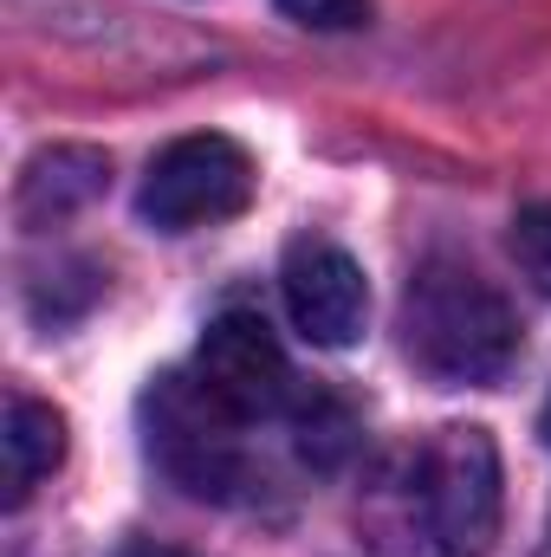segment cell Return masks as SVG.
<instances>
[{
  "label": "cell",
  "mask_w": 551,
  "mask_h": 557,
  "mask_svg": "<svg viewBox=\"0 0 551 557\" xmlns=\"http://www.w3.org/2000/svg\"><path fill=\"white\" fill-rule=\"evenodd\" d=\"M383 557H487L500 539V447L487 428H434L370 486Z\"/></svg>",
  "instance_id": "cell-1"
},
{
  "label": "cell",
  "mask_w": 551,
  "mask_h": 557,
  "mask_svg": "<svg viewBox=\"0 0 551 557\" xmlns=\"http://www.w3.org/2000/svg\"><path fill=\"white\" fill-rule=\"evenodd\" d=\"M403 350L421 376L448 389H487L519 357V318L493 278L467 260H421L403 285Z\"/></svg>",
  "instance_id": "cell-2"
},
{
  "label": "cell",
  "mask_w": 551,
  "mask_h": 557,
  "mask_svg": "<svg viewBox=\"0 0 551 557\" xmlns=\"http://www.w3.org/2000/svg\"><path fill=\"white\" fill-rule=\"evenodd\" d=\"M241 434L247 428L228 416L188 370L156 376V389L143 396L149 460L188 499H241V486H247V447H241Z\"/></svg>",
  "instance_id": "cell-3"
},
{
  "label": "cell",
  "mask_w": 551,
  "mask_h": 557,
  "mask_svg": "<svg viewBox=\"0 0 551 557\" xmlns=\"http://www.w3.org/2000/svg\"><path fill=\"white\" fill-rule=\"evenodd\" d=\"M247 201H254V156L215 131L156 149L137 188V214L162 234H195V227L234 221Z\"/></svg>",
  "instance_id": "cell-4"
},
{
  "label": "cell",
  "mask_w": 551,
  "mask_h": 557,
  "mask_svg": "<svg viewBox=\"0 0 551 557\" xmlns=\"http://www.w3.org/2000/svg\"><path fill=\"white\" fill-rule=\"evenodd\" d=\"M188 376L241 421V428H254V421H267V416H285V403L298 389L292 383V363H285V350H279V337H273V324L260 311H221L201 331Z\"/></svg>",
  "instance_id": "cell-5"
},
{
  "label": "cell",
  "mask_w": 551,
  "mask_h": 557,
  "mask_svg": "<svg viewBox=\"0 0 551 557\" xmlns=\"http://www.w3.org/2000/svg\"><path fill=\"white\" fill-rule=\"evenodd\" d=\"M279 292H285V311H292V331L318 350H351L364 337V318H370V285L364 267L331 247V240H292L285 247V267H279Z\"/></svg>",
  "instance_id": "cell-6"
},
{
  "label": "cell",
  "mask_w": 551,
  "mask_h": 557,
  "mask_svg": "<svg viewBox=\"0 0 551 557\" xmlns=\"http://www.w3.org/2000/svg\"><path fill=\"white\" fill-rule=\"evenodd\" d=\"M0 447H7V506H26L39 480L59 473L65 460V416L52 403H33V396H7V428H0Z\"/></svg>",
  "instance_id": "cell-7"
},
{
  "label": "cell",
  "mask_w": 551,
  "mask_h": 557,
  "mask_svg": "<svg viewBox=\"0 0 551 557\" xmlns=\"http://www.w3.org/2000/svg\"><path fill=\"white\" fill-rule=\"evenodd\" d=\"M105 182H111V162L98 149L59 143V149L26 162V175H20V221H59L72 208H85L91 195H105Z\"/></svg>",
  "instance_id": "cell-8"
},
{
  "label": "cell",
  "mask_w": 551,
  "mask_h": 557,
  "mask_svg": "<svg viewBox=\"0 0 551 557\" xmlns=\"http://www.w3.org/2000/svg\"><path fill=\"white\" fill-rule=\"evenodd\" d=\"M285 421H292V447H298V460L318 467V473L344 467V460L357 454V434H364V428H357V409H351L344 396H331V389H292Z\"/></svg>",
  "instance_id": "cell-9"
},
{
  "label": "cell",
  "mask_w": 551,
  "mask_h": 557,
  "mask_svg": "<svg viewBox=\"0 0 551 557\" xmlns=\"http://www.w3.org/2000/svg\"><path fill=\"white\" fill-rule=\"evenodd\" d=\"M513 260H519V273L551 298V201L519 208V221H513Z\"/></svg>",
  "instance_id": "cell-10"
},
{
  "label": "cell",
  "mask_w": 551,
  "mask_h": 557,
  "mask_svg": "<svg viewBox=\"0 0 551 557\" xmlns=\"http://www.w3.org/2000/svg\"><path fill=\"white\" fill-rule=\"evenodd\" d=\"M285 20L311 26V33H351L370 20V0H273Z\"/></svg>",
  "instance_id": "cell-11"
},
{
  "label": "cell",
  "mask_w": 551,
  "mask_h": 557,
  "mask_svg": "<svg viewBox=\"0 0 551 557\" xmlns=\"http://www.w3.org/2000/svg\"><path fill=\"white\" fill-rule=\"evenodd\" d=\"M118 557H188V552H175V545H149V539H137V545H124Z\"/></svg>",
  "instance_id": "cell-12"
},
{
  "label": "cell",
  "mask_w": 551,
  "mask_h": 557,
  "mask_svg": "<svg viewBox=\"0 0 551 557\" xmlns=\"http://www.w3.org/2000/svg\"><path fill=\"white\" fill-rule=\"evenodd\" d=\"M539 434H546V447H551V396H546V409H539Z\"/></svg>",
  "instance_id": "cell-13"
}]
</instances>
